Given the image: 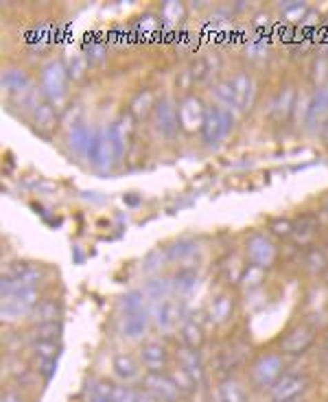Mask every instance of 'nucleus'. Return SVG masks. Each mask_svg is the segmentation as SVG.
I'll list each match as a JSON object with an SVG mask.
<instances>
[{"instance_id": "1", "label": "nucleus", "mask_w": 328, "mask_h": 402, "mask_svg": "<svg viewBox=\"0 0 328 402\" xmlns=\"http://www.w3.org/2000/svg\"><path fill=\"white\" fill-rule=\"evenodd\" d=\"M232 127H234V112H230V109L221 105H210L201 127V140L208 147H217L219 142L226 140Z\"/></svg>"}, {"instance_id": "2", "label": "nucleus", "mask_w": 328, "mask_h": 402, "mask_svg": "<svg viewBox=\"0 0 328 402\" xmlns=\"http://www.w3.org/2000/svg\"><path fill=\"white\" fill-rule=\"evenodd\" d=\"M66 81H68V68L59 59H51L42 68V92L46 94L48 103L59 105L66 96Z\"/></svg>"}, {"instance_id": "3", "label": "nucleus", "mask_w": 328, "mask_h": 402, "mask_svg": "<svg viewBox=\"0 0 328 402\" xmlns=\"http://www.w3.org/2000/svg\"><path fill=\"white\" fill-rule=\"evenodd\" d=\"M42 300L38 295V289H27V291H16V293H7L3 295V306H0V313H3L5 322H18L22 317L31 315V311L38 306Z\"/></svg>"}, {"instance_id": "4", "label": "nucleus", "mask_w": 328, "mask_h": 402, "mask_svg": "<svg viewBox=\"0 0 328 402\" xmlns=\"http://www.w3.org/2000/svg\"><path fill=\"white\" fill-rule=\"evenodd\" d=\"M245 256H248L250 265H256V267H261V269H270V267L276 263L278 249L270 236L256 232L245 241Z\"/></svg>"}, {"instance_id": "5", "label": "nucleus", "mask_w": 328, "mask_h": 402, "mask_svg": "<svg viewBox=\"0 0 328 402\" xmlns=\"http://www.w3.org/2000/svg\"><path fill=\"white\" fill-rule=\"evenodd\" d=\"M116 147H114V140H112V133H109V127H103L96 131V138H94V144H92V151H90V164L101 170V173H107L109 168H112L114 160H116Z\"/></svg>"}, {"instance_id": "6", "label": "nucleus", "mask_w": 328, "mask_h": 402, "mask_svg": "<svg viewBox=\"0 0 328 402\" xmlns=\"http://www.w3.org/2000/svg\"><path fill=\"white\" fill-rule=\"evenodd\" d=\"M206 112H208V107L201 103L199 96H193V94L184 96V99H182L179 105H177L179 127L184 131H188V133H195V131L201 133Z\"/></svg>"}, {"instance_id": "7", "label": "nucleus", "mask_w": 328, "mask_h": 402, "mask_svg": "<svg viewBox=\"0 0 328 402\" xmlns=\"http://www.w3.org/2000/svg\"><path fill=\"white\" fill-rule=\"evenodd\" d=\"M283 357L281 355H263L256 359V363L252 365V381L256 387H274L278 379L283 376Z\"/></svg>"}, {"instance_id": "8", "label": "nucleus", "mask_w": 328, "mask_h": 402, "mask_svg": "<svg viewBox=\"0 0 328 402\" xmlns=\"http://www.w3.org/2000/svg\"><path fill=\"white\" fill-rule=\"evenodd\" d=\"M151 120H153V129L160 133V136H166V138L173 136L175 129L179 127V116H177V105L173 103L171 96H164V99L157 101L151 114Z\"/></svg>"}, {"instance_id": "9", "label": "nucleus", "mask_w": 328, "mask_h": 402, "mask_svg": "<svg viewBox=\"0 0 328 402\" xmlns=\"http://www.w3.org/2000/svg\"><path fill=\"white\" fill-rule=\"evenodd\" d=\"M142 385H144V392H149L155 400H162V402H173L182 394L171 376L164 372H149L142 379Z\"/></svg>"}, {"instance_id": "10", "label": "nucleus", "mask_w": 328, "mask_h": 402, "mask_svg": "<svg viewBox=\"0 0 328 402\" xmlns=\"http://www.w3.org/2000/svg\"><path fill=\"white\" fill-rule=\"evenodd\" d=\"M315 341V331L307 324H300L296 328H291V331L281 339V350L285 355H305V352L313 346Z\"/></svg>"}, {"instance_id": "11", "label": "nucleus", "mask_w": 328, "mask_h": 402, "mask_svg": "<svg viewBox=\"0 0 328 402\" xmlns=\"http://www.w3.org/2000/svg\"><path fill=\"white\" fill-rule=\"evenodd\" d=\"M309 379L305 374H283L278 383L272 387V400L274 402H287L296 400L307 389Z\"/></svg>"}, {"instance_id": "12", "label": "nucleus", "mask_w": 328, "mask_h": 402, "mask_svg": "<svg viewBox=\"0 0 328 402\" xmlns=\"http://www.w3.org/2000/svg\"><path fill=\"white\" fill-rule=\"evenodd\" d=\"M133 131H136V118H133L129 112L120 114L112 123V127H109V133H112V140H114V147H116V155L118 157L127 151L129 142L133 138Z\"/></svg>"}, {"instance_id": "13", "label": "nucleus", "mask_w": 328, "mask_h": 402, "mask_svg": "<svg viewBox=\"0 0 328 402\" xmlns=\"http://www.w3.org/2000/svg\"><path fill=\"white\" fill-rule=\"evenodd\" d=\"M151 317H153L155 326L160 328V331H164V333L173 331V328L177 326V322H179V304L171 298L153 302Z\"/></svg>"}, {"instance_id": "14", "label": "nucleus", "mask_w": 328, "mask_h": 402, "mask_svg": "<svg viewBox=\"0 0 328 402\" xmlns=\"http://www.w3.org/2000/svg\"><path fill=\"white\" fill-rule=\"evenodd\" d=\"M230 83L234 88V99H237V114L250 109L254 101V92H256V83L248 75V72H237V75L230 77Z\"/></svg>"}, {"instance_id": "15", "label": "nucleus", "mask_w": 328, "mask_h": 402, "mask_svg": "<svg viewBox=\"0 0 328 402\" xmlns=\"http://www.w3.org/2000/svg\"><path fill=\"white\" fill-rule=\"evenodd\" d=\"M149 317H151V315L147 313V309L125 313L123 320H120V335H123L125 339H129V341L140 339L144 333H147Z\"/></svg>"}, {"instance_id": "16", "label": "nucleus", "mask_w": 328, "mask_h": 402, "mask_svg": "<svg viewBox=\"0 0 328 402\" xmlns=\"http://www.w3.org/2000/svg\"><path fill=\"white\" fill-rule=\"evenodd\" d=\"M94 138H96L94 129H88L86 125H75V127H70V131H68V147H70L72 153L79 155V157H90Z\"/></svg>"}, {"instance_id": "17", "label": "nucleus", "mask_w": 328, "mask_h": 402, "mask_svg": "<svg viewBox=\"0 0 328 402\" xmlns=\"http://www.w3.org/2000/svg\"><path fill=\"white\" fill-rule=\"evenodd\" d=\"M140 359L149 372H162L168 363V352L160 341H147L140 350Z\"/></svg>"}, {"instance_id": "18", "label": "nucleus", "mask_w": 328, "mask_h": 402, "mask_svg": "<svg viewBox=\"0 0 328 402\" xmlns=\"http://www.w3.org/2000/svg\"><path fill=\"white\" fill-rule=\"evenodd\" d=\"M31 118H33V127L38 131H42V133H51L57 127V123H59L57 109H55L53 103H48V101L35 105Z\"/></svg>"}, {"instance_id": "19", "label": "nucleus", "mask_w": 328, "mask_h": 402, "mask_svg": "<svg viewBox=\"0 0 328 402\" xmlns=\"http://www.w3.org/2000/svg\"><path fill=\"white\" fill-rule=\"evenodd\" d=\"M296 105H298L296 90L291 88V85H287V88L281 90L278 99L272 105V116H274V120H278V123H285V120H289L291 114L296 112Z\"/></svg>"}, {"instance_id": "20", "label": "nucleus", "mask_w": 328, "mask_h": 402, "mask_svg": "<svg viewBox=\"0 0 328 402\" xmlns=\"http://www.w3.org/2000/svg\"><path fill=\"white\" fill-rule=\"evenodd\" d=\"M234 313V300L228 293H219L212 298V302L208 304V320L217 326L226 324Z\"/></svg>"}, {"instance_id": "21", "label": "nucleus", "mask_w": 328, "mask_h": 402, "mask_svg": "<svg viewBox=\"0 0 328 402\" xmlns=\"http://www.w3.org/2000/svg\"><path fill=\"white\" fill-rule=\"evenodd\" d=\"M112 368H114V374L123 383H133V381L140 379V365H138V361L133 359L131 355H118V357H114Z\"/></svg>"}, {"instance_id": "22", "label": "nucleus", "mask_w": 328, "mask_h": 402, "mask_svg": "<svg viewBox=\"0 0 328 402\" xmlns=\"http://www.w3.org/2000/svg\"><path fill=\"white\" fill-rule=\"evenodd\" d=\"M29 75L20 68H9L3 72V88L11 94H27L29 92Z\"/></svg>"}, {"instance_id": "23", "label": "nucleus", "mask_w": 328, "mask_h": 402, "mask_svg": "<svg viewBox=\"0 0 328 402\" xmlns=\"http://www.w3.org/2000/svg\"><path fill=\"white\" fill-rule=\"evenodd\" d=\"M155 105H157L155 94H153L151 90H140V92L131 99V103H129V114H131L133 118H144V116L153 114Z\"/></svg>"}, {"instance_id": "24", "label": "nucleus", "mask_w": 328, "mask_h": 402, "mask_svg": "<svg viewBox=\"0 0 328 402\" xmlns=\"http://www.w3.org/2000/svg\"><path fill=\"white\" fill-rule=\"evenodd\" d=\"M324 116H328V85H326V88H318V90H315V94L311 96L307 125L320 123Z\"/></svg>"}, {"instance_id": "25", "label": "nucleus", "mask_w": 328, "mask_h": 402, "mask_svg": "<svg viewBox=\"0 0 328 402\" xmlns=\"http://www.w3.org/2000/svg\"><path fill=\"white\" fill-rule=\"evenodd\" d=\"M59 315H62V306L55 300H42L38 306L31 311L29 317L35 324H51V322H59Z\"/></svg>"}, {"instance_id": "26", "label": "nucleus", "mask_w": 328, "mask_h": 402, "mask_svg": "<svg viewBox=\"0 0 328 402\" xmlns=\"http://www.w3.org/2000/svg\"><path fill=\"white\" fill-rule=\"evenodd\" d=\"M171 284H173V291L177 295H190L197 287V271L190 269V267H182V269L173 276Z\"/></svg>"}, {"instance_id": "27", "label": "nucleus", "mask_w": 328, "mask_h": 402, "mask_svg": "<svg viewBox=\"0 0 328 402\" xmlns=\"http://www.w3.org/2000/svg\"><path fill=\"white\" fill-rule=\"evenodd\" d=\"M315 232H318V219H315L313 214L300 216L294 223V236H296V243H300V245H309V243L315 238Z\"/></svg>"}, {"instance_id": "28", "label": "nucleus", "mask_w": 328, "mask_h": 402, "mask_svg": "<svg viewBox=\"0 0 328 402\" xmlns=\"http://www.w3.org/2000/svg\"><path fill=\"white\" fill-rule=\"evenodd\" d=\"M215 68H217V64L210 62V57H195L186 70V77L190 83H204L212 72H217Z\"/></svg>"}, {"instance_id": "29", "label": "nucleus", "mask_w": 328, "mask_h": 402, "mask_svg": "<svg viewBox=\"0 0 328 402\" xmlns=\"http://www.w3.org/2000/svg\"><path fill=\"white\" fill-rule=\"evenodd\" d=\"M210 92H212V99L217 101V105H221V107H226V109H230V112L237 114L234 88H232V83H230V79L215 83L212 88H210Z\"/></svg>"}, {"instance_id": "30", "label": "nucleus", "mask_w": 328, "mask_h": 402, "mask_svg": "<svg viewBox=\"0 0 328 402\" xmlns=\"http://www.w3.org/2000/svg\"><path fill=\"white\" fill-rule=\"evenodd\" d=\"M177 363H179V368L188 370L197 381H201V359L197 355V348L182 346L177 350Z\"/></svg>"}, {"instance_id": "31", "label": "nucleus", "mask_w": 328, "mask_h": 402, "mask_svg": "<svg viewBox=\"0 0 328 402\" xmlns=\"http://www.w3.org/2000/svg\"><path fill=\"white\" fill-rule=\"evenodd\" d=\"M173 379V383L177 385V389L182 394H190V392H195L197 389V385L201 383V381H197L195 376H193L188 370H184V368H175L171 374H168Z\"/></svg>"}, {"instance_id": "32", "label": "nucleus", "mask_w": 328, "mask_h": 402, "mask_svg": "<svg viewBox=\"0 0 328 402\" xmlns=\"http://www.w3.org/2000/svg\"><path fill=\"white\" fill-rule=\"evenodd\" d=\"M311 81L315 85V90H318V88H326V83H328V55H318V57L313 59Z\"/></svg>"}, {"instance_id": "33", "label": "nucleus", "mask_w": 328, "mask_h": 402, "mask_svg": "<svg viewBox=\"0 0 328 402\" xmlns=\"http://www.w3.org/2000/svg\"><path fill=\"white\" fill-rule=\"evenodd\" d=\"M179 335H182V341H184V346H188V348H199L204 344V331H201V326L195 324V322L182 324Z\"/></svg>"}, {"instance_id": "34", "label": "nucleus", "mask_w": 328, "mask_h": 402, "mask_svg": "<svg viewBox=\"0 0 328 402\" xmlns=\"http://www.w3.org/2000/svg\"><path fill=\"white\" fill-rule=\"evenodd\" d=\"M62 333H64L62 324L51 322V324H38V326H35L33 337H35V341H55V344H59Z\"/></svg>"}, {"instance_id": "35", "label": "nucleus", "mask_w": 328, "mask_h": 402, "mask_svg": "<svg viewBox=\"0 0 328 402\" xmlns=\"http://www.w3.org/2000/svg\"><path fill=\"white\" fill-rule=\"evenodd\" d=\"M305 267L311 271V273H324L326 269H328V256L322 252V249H318V247H313V249H309L307 252V256H305Z\"/></svg>"}, {"instance_id": "36", "label": "nucleus", "mask_w": 328, "mask_h": 402, "mask_svg": "<svg viewBox=\"0 0 328 402\" xmlns=\"http://www.w3.org/2000/svg\"><path fill=\"white\" fill-rule=\"evenodd\" d=\"M195 249H197L195 241L179 238V241H175L173 245L168 247V249H164V252H166V260H182V258H186V256H190Z\"/></svg>"}, {"instance_id": "37", "label": "nucleus", "mask_w": 328, "mask_h": 402, "mask_svg": "<svg viewBox=\"0 0 328 402\" xmlns=\"http://www.w3.org/2000/svg\"><path fill=\"white\" fill-rule=\"evenodd\" d=\"M219 394H221V402H248V396L243 392V387L237 381H230V379L223 381Z\"/></svg>"}, {"instance_id": "38", "label": "nucleus", "mask_w": 328, "mask_h": 402, "mask_svg": "<svg viewBox=\"0 0 328 402\" xmlns=\"http://www.w3.org/2000/svg\"><path fill=\"white\" fill-rule=\"evenodd\" d=\"M118 309L123 315L144 309V291H129V293H125L118 300Z\"/></svg>"}, {"instance_id": "39", "label": "nucleus", "mask_w": 328, "mask_h": 402, "mask_svg": "<svg viewBox=\"0 0 328 402\" xmlns=\"http://www.w3.org/2000/svg\"><path fill=\"white\" fill-rule=\"evenodd\" d=\"M35 359L38 361H57L59 357V344H55V341H35Z\"/></svg>"}, {"instance_id": "40", "label": "nucleus", "mask_w": 328, "mask_h": 402, "mask_svg": "<svg viewBox=\"0 0 328 402\" xmlns=\"http://www.w3.org/2000/svg\"><path fill=\"white\" fill-rule=\"evenodd\" d=\"M263 280H265V269H261V267H256V265H248L245 269H243L241 284L245 289H256Z\"/></svg>"}, {"instance_id": "41", "label": "nucleus", "mask_w": 328, "mask_h": 402, "mask_svg": "<svg viewBox=\"0 0 328 402\" xmlns=\"http://www.w3.org/2000/svg\"><path fill=\"white\" fill-rule=\"evenodd\" d=\"M86 70H88V57L86 55H72L70 62H68V77L70 79H83L86 77Z\"/></svg>"}, {"instance_id": "42", "label": "nucleus", "mask_w": 328, "mask_h": 402, "mask_svg": "<svg viewBox=\"0 0 328 402\" xmlns=\"http://www.w3.org/2000/svg\"><path fill=\"white\" fill-rule=\"evenodd\" d=\"M281 11H283V18H287L291 22H302V18L307 16L309 7L305 3H283Z\"/></svg>"}, {"instance_id": "43", "label": "nucleus", "mask_w": 328, "mask_h": 402, "mask_svg": "<svg viewBox=\"0 0 328 402\" xmlns=\"http://www.w3.org/2000/svg\"><path fill=\"white\" fill-rule=\"evenodd\" d=\"M270 230L281 238L294 236V223H291L289 219H274V221L270 223Z\"/></svg>"}, {"instance_id": "44", "label": "nucleus", "mask_w": 328, "mask_h": 402, "mask_svg": "<svg viewBox=\"0 0 328 402\" xmlns=\"http://www.w3.org/2000/svg\"><path fill=\"white\" fill-rule=\"evenodd\" d=\"M162 18L166 22H179L182 18H184V7H182L179 3H164L162 5Z\"/></svg>"}, {"instance_id": "45", "label": "nucleus", "mask_w": 328, "mask_h": 402, "mask_svg": "<svg viewBox=\"0 0 328 402\" xmlns=\"http://www.w3.org/2000/svg\"><path fill=\"white\" fill-rule=\"evenodd\" d=\"M55 370H57V361H38V372L44 376L46 383L55 376Z\"/></svg>"}, {"instance_id": "46", "label": "nucleus", "mask_w": 328, "mask_h": 402, "mask_svg": "<svg viewBox=\"0 0 328 402\" xmlns=\"http://www.w3.org/2000/svg\"><path fill=\"white\" fill-rule=\"evenodd\" d=\"M103 57H105V46L101 42H92L88 48V59L99 64V62H103Z\"/></svg>"}, {"instance_id": "47", "label": "nucleus", "mask_w": 328, "mask_h": 402, "mask_svg": "<svg viewBox=\"0 0 328 402\" xmlns=\"http://www.w3.org/2000/svg\"><path fill=\"white\" fill-rule=\"evenodd\" d=\"M320 20V14L318 11H307V16L302 18V27H315Z\"/></svg>"}, {"instance_id": "48", "label": "nucleus", "mask_w": 328, "mask_h": 402, "mask_svg": "<svg viewBox=\"0 0 328 402\" xmlns=\"http://www.w3.org/2000/svg\"><path fill=\"white\" fill-rule=\"evenodd\" d=\"M3 402H24L18 394H5L3 396Z\"/></svg>"}, {"instance_id": "49", "label": "nucleus", "mask_w": 328, "mask_h": 402, "mask_svg": "<svg viewBox=\"0 0 328 402\" xmlns=\"http://www.w3.org/2000/svg\"><path fill=\"white\" fill-rule=\"evenodd\" d=\"M324 210H326V212H328V203H326V205H324Z\"/></svg>"}, {"instance_id": "50", "label": "nucleus", "mask_w": 328, "mask_h": 402, "mask_svg": "<svg viewBox=\"0 0 328 402\" xmlns=\"http://www.w3.org/2000/svg\"><path fill=\"white\" fill-rule=\"evenodd\" d=\"M326 352H328V341H326Z\"/></svg>"}, {"instance_id": "51", "label": "nucleus", "mask_w": 328, "mask_h": 402, "mask_svg": "<svg viewBox=\"0 0 328 402\" xmlns=\"http://www.w3.org/2000/svg\"><path fill=\"white\" fill-rule=\"evenodd\" d=\"M287 402H294V400H287Z\"/></svg>"}, {"instance_id": "52", "label": "nucleus", "mask_w": 328, "mask_h": 402, "mask_svg": "<svg viewBox=\"0 0 328 402\" xmlns=\"http://www.w3.org/2000/svg\"><path fill=\"white\" fill-rule=\"evenodd\" d=\"M326 280H328V276H326Z\"/></svg>"}]
</instances>
